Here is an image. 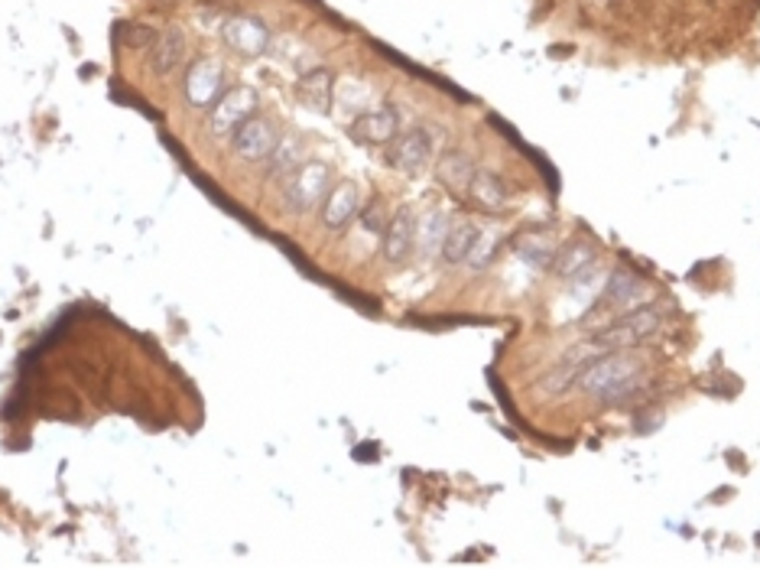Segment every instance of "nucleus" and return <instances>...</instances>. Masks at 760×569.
<instances>
[{"label": "nucleus", "instance_id": "obj_1", "mask_svg": "<svg viewBox=\"0 0 760 569\" xmlns=\"http://www.w3.org/2000/svg\"><path fill=\"white\" fill-rule=\"evenodd\" d=\"M575 387L598 400V404H627L647 387V365L631 355V348L624 352H605L601 358L585 361V368L575 378Z\"/></svg>", "mask_w": 760, "mask_h": 569}, {"label": "nucleus", "instance_id": "obj_2", "mask_svg": "<svg viewBox=\"0 0 760 569\" xmlns=\"http://www.w3.org/2000/svg\"><path fill=\"white\" fill-rule=\"evenodd\" d=\"M660 326H663V313L657 306L644 303L637 309H627L618 322H611L608 329H601L592 339V348L595 352H624V348L647 342L653 332H660Z\"/></svg>", "mask_w": 760, "mask_h": 569}, {"label": "nucleus", "instance_id": "obj_3", "mask_svg": "<svg viewBox=\"0 0 760 569\" xmlns=\"http://www.w3.org/2000/svg\"><path fill=\"white\" fill-rule=\"evenodd\" d=\"M329 189H332V166L322 160H309L290 176V183H286V192H283V202L290 212L303 215L309 209H316L319 202H325Z\"/></svg>", "mask_w": 760, "mask_h": 569}, {"label": "nucleus", "instance_id": "obj_4", "mask_svg": "<svg viewBox=\"0 0 760 569\" xmlns=\"http://www.w3.org/2000/svg\"><path fill=\"white\" fill-rule=\"evenodd\" d=\"M432 153H436V140H432V134L423 131V127H413V131L393 137L390 166L393 170H400L403 176H419L429 170Z\"/></svg>", "mask_w": 760, "mask_h": 569}, {"label": "nucleus", "instance_id": "obj_5", "mask_svg": "<svg viewBox=\"0 0 760 569\" xmlns=\"http://www.w3.org/2000/svg\"><path fill=\"white\" fill-rule=\"evenodd\" d=\"M234 153L247 163L270 160V153L280 144V127L270 118H247L238 131H234Z\"/></svg>", "mask_w": 760, "mask_h": 569}, {"label": "nucleus", "instance_id": "obj_6", "mask_svg": "<svg viewBox=\"0 0 760 569\" xmlns=\"http://www.w3.org/2000/svg\"><path fill=\"white\" fill-rule=\"evenodd\" d=\"M254 111H257V92L247 85H238L215 101V111H212L208 127H212L215 137H228L231 131H238L247 118H254Z\"/></svg>", "mask_w": 760, "mask_h": 569}, {"label": "nucleus", "instance_id": "obj_7", "mask_svg": "<svg viewBox=\"0 0 760 569\" xmlns=\"http://www.w3.org/2000/svg\"><path fill=\"white\" fill-rule=\"evenodd\" d=\"M225 92V66L218 59H195L186 72V98L192 108H212Z\"/></svg>", "mask_w": 760, "mask_h": 569}, {"label": "nucleus", "instance_id": "obj_8", "mask_svg": "<svg viewBox=\"0 0 760 569\" xmlns=\"http://www.w3.org/2000/svg\"><path fill=\"white\" fill-rule=\"evenodd\" d=\"M221 33H225V43L234 49V53H241L247 59L264 56L270 49V30L257 17H231V20H225Z\"/></svg>", "mask_w": 760, "mask_h": 569}, {"label": "nucleus", "instance_id": "obj_9", "mask_svg": "<svg viewBox=\"0 0 760 569\" xmlns=\"http://www.w3.org/2000/svg\"><path fill=\"white\" fill-rule=\"evenodd\" d=\"M413 251H416V212L410 205H403L384 228V257L390 264H403Z\"/></svg>", "mask_w": 760, "mask_h": 569}, {"label": "nucleus", "instance_id": "obj_10", "mask_svg": "<svg viewBox=\"0 0 760 569\" xmlns=\"http://www.w3.org/2000/svg\"><path fill=\"white\" fill-rule=\"evenodd\" d=\"M296 98L299 105L316 111V114H325L332 108L335 101V79L329 69H306L303 79L296 82Z\"/></svg>", "mask_w": 760, "mask_h": 569}, {"label": "nucleus", "instance_id": "obj_11", "mask_svg": "<svg viewBox=\"0 0 760 569\" xmlns=\"http://www.w3.org/2000/svg\"><path fill=\"white\" fill-rule=\"evenodd\" d=\"M358 209H361L358 186L355 183L335 186V189H329V196H325V202H322V225L332 228V231L345 228L351 218L358 215Z\"/></svg>", "mask_w": 760, "mask_h": 569}, {"label": "nucleus", "instance_id": "obj_12", "mask_svg": "<svg viewBox=\"0 0 760 569\" xmlns=\"http://www.w3.org/2000/svg\"><path fill=\"white\" fill-rule=\"evenodd\" d=\"M650 300V287L627 270H614L605 283V303L614 309H637Z\"/></svg>", "mask_w": 760, "mask_h": 569}, {"label": "nucleus", "instance_id": "obj_13", "mask_svg": "<svg viewBox=\"0 0 760 569\" xmlns=\"http://www.w3.org/2000/svg\"><path fill=\"white\" fill-rule=\"evenodd\" d=\"M351 127H355V137L364 140V144H390L400 131V118L393 108H374L361 111Z\"/></svg>", "mask_w": 760, "mask_h": 569}, {"label": "nucleus", "instance_id": "obj_14", "mask_svg": "<svg viewBox=\"0 0 760 569\" xmlns=\"http://www.w3.org/2000/svg\"><path fill=\"white\" fill-rule=\"evenodd\" d=\"M182 56H186V36L179 27H169L163 33H156V40L150 46V66L156 75H169L179 69Z\"/></svg>", "mask_w": 760, "mask_h": 569}, {"label": "nucleus", "instance_id": "obj_15", "mask_svg": "<svg viewBox=\"0 0 760 569\" xmlns=\"http://www.w3.org/2000/svg\"><path fill=\"white\" fill-rule=\"evenodd\" d=\"M598 264V251L588 241H569L553 254V270L559 277H585Z\"/></svg>", "mask_w": 760, "mask_h": 569}, {"label": "nucleus", "instance_id": "obj_16", "mask_svg": "<svg viewBox=\"0 0 760 569\" xmlns=\"http://www.w3.org/2000/svg\"><path fill=\"white\" fill-rule=\"evenodd\" d=\"M436 173H439V183L445 189L468 192L471 176H475V163H471V157H465L462 150H445L436 163Z\"/></svg>", "mask_w": 760, "mask_h": 569}, {"label": "nucleus", "instance_id": "obj_17", "mask_svg": "<svg viewBox=\"0 0 760 569\" xmlns=\"http://www.w3.org/2000/svg\"><path fill=\"white\" fill-rule=\"evenodd\" d=\"M468 196L475 199L484 212H504V205H507L504 183L488 170H475V176H471V186H468Z\"/></svg>", "mask_w": 760, "mask_h": 569}, {"label": "nucleus", "instance_id": "obj_18", "mask_svg": "<svg viewBox=\"0 0 760 569\" xmlns=\"http://www.w3.org/2000/svg\"><path fill=\"white\" fill-rule=\"evenodd\" d=\"M449 215L442 209H429L423 218H416V248L423 254H436L442 251V241L449 235Z\"/></svg>", "mask_w": 760, "mask_h": 569}, {"label": "nucleus", "instance_id": "obj_19", "mask_svg": "<svg viewBox=\"0 0 760 569\" xmlns=\"http://www.w3.org/2000/svg\"><path fill=\"white\" fill-rule=\"evenodd\" d=\"M478 238H481V231H478L475 225H471V222L452 225L449 235H445V241H442V257H445L449 264H465L468 254H471V248L478 244Z\"/></svg>", "mask_w": 760, "mask_h": 569}, {"label": "nucleus", "instance_id": "obj_20", "mask_svg": "<svg viewBox=\"0 0 760 569\" xmlns=\"http://www.w3.org/2000/svg\"><path fill=\"white\" fill-rule=\"evenodd\" d=\"M585 368V358H566L562 365H556V371H549L546 378L540 381V391L546 397H562L569 391V387H575V378H579V371Z\"/></svg>", "mask_w": 760, "mask_h": 569}, {"label": "nucleus", "instance_id": "obj_21", "mask_svg": "<svg viewBox=\"0 0 760 569\" xmlns=\"http://www.w3.org/2000/svg\"><path fill=\"white\" fill-rule=\"evenodd\" d=\"M299 157H303V144H299L296 137H280L277 150L270 153V170H273V176L293 173V166L299 163Z\"/></svg>", "mask_w": 760, "mask_h": 569}, {"label": "nucleus", "instance_id": "obj_22", "mask_svg": "<svg viewBox=\"0 0 760 569\" xmlns=\"http://www.w3.org/2000/svg\"><path fill=\"white\" fill-rule=\"evenodd\" d=\"M520 251L533 267H543L546 261H553V248H549V241L543 235H527L520 241Z\"/></svg>", "mask_w": 760, "mask_h": 569}, {"label": "nucleus", "instance_id": "obj_23", "mask_svg": "<svg viewBox=\"0 0 760 569\" xmlns=\"http://www.w3.org/2000/svg\"><path fill=\"white\" fill-rule=\"evenodd\" d=\"M335 98L342 101L345 108H351V111H368V101H371V92L364 85H358V82H345V92H338L335 88Z\"/></svg>", "mask_w": 760, "mask_h": 569}, {"label": "nucleus", "instance_id": "obj_24", "mask_svg": "<svg viewBox=\"0 0 760 569\" xmlns=\"http://www.w3.org/2000/svg\"><path fill=\"white\" fill-rule=\"evenodd\" d=\"M121 40L127 46H134V49H150L153 40H156V33H153V27H143V23H130V27L121 33Z\"/></svg>", "mask_w": 760, "mask_h": 569}, {"label": "nucleus", "instance_id": "obj_25", "mask_svg": "<svg viewBox=\"0 0 760 569\" xmlns=\"http://www.w3.org/2000/svg\"><path fill=\"white\" fill-rule=\"evenodd\" d=\"M491 254H494V238L488 235V231H481V238H478V244L471 248V254H468V261L465 264H471V267H484L491 261Z\"/></svg>", "mask_w": 760, "mask_h": 569}]
</instances>
